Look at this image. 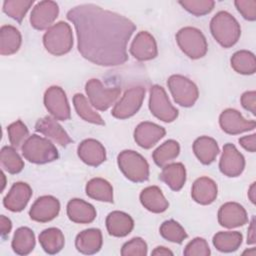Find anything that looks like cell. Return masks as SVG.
<instances>
[{"instance_id":"5bb4252c","label":"cell","mask_w":256,"mask_h":256,"mask_svg":"<svg viewBox=\"0 0 256 256\" xmlns=\"http://www.w3.org/2000/svg\"><path fill=\"white\" fill-rule=\"evenodd\" d=\"M244 167L245 159L243 155L233 144H225L219 162L220 171L228 177H237L243 172Z\"/></svg>"},{"instance_id":"d6a6232c","label":"cell","mask_w":256,"mask_h":256,"mask_svg":"<svg viewBox=\"0 0 256 256\" xmlns=\"http://www.w3.org/2000/svg\"><path fill=\"white\" fill-rule=\"evenodd\" d=\"M86 194L95 200L113 202V188L111 184L102 178H93L86 185Z\"/></svg>"},{"instance_id":"4316f807","label":"cell","mask_w":256,"mask_h":256,"mask_svg":"<svg viewBox=\"0 0 256 256\" xmlns=\"http://www.w3.org/2000/svg\"><path fill=\"white\" fill-rule=\"evenodd\" d=\"M193 151L201 163L209 165L216 159L219 153V147L213 138L201 136L194 141Z\"/></svg>"},{"instance_id":"cb8c5ba5","label":"cell","mask_w":256,"mask_h":256,"mask_svg":"<svg viewBox=\"0 0 256 256\" xmlns=\"http://www.w3.org/2000/svg\"><path fill=\"white\" fill-rule=\"evenodd\" d=\"M67 215L75 223L87 224L96 218V210L90 203L82 199H72L67 204Z\"/></svg>"},{"instance_id":"8992f818","label":"cell","mask_w":256,"mask_h":256,"mask_svg":"<svg viewBox=\"0 0 256 256\" xmlns=\"http://www.w3.org/2000/svg\"><path fill=\"white\" fill-rule=\"evenodd\" d=\"M176 41L180 49L191 59L205 56L208 44L203 33L194 27H184L176 34Z\"/></svg>"},{"instance_id":"277c9868","label":"cell","mask_w":256,"mask_h":256,"mask_svg":"<svg viewBox=\"0 0 256 256\" xmlns=\"http://www.w3.org/2000/svg\"><path fill=\"white\" fill-rule=\"evenodd\" d=\"M46 50L55 56L68 53L73 46L72 29L66 22L60 21L47 29L43 36Z\"/></svg>"},{"instance_id":"b9f144b4","label":"cell","mask_w":256,"mask_h":256,"mask_svg":"<svg viewBox=\"0 0 256 256\" xmlns=\"http://www.w3.org/2000/svg\"><path fill=\"white\" fill-rule=\"evenodd\" d=\"M122 256H145L147 255V244L140 238L135 237L126 242L121 249Z\"/></svg>"},{"instance_id":"d590c367","label":"cell","mask_w":256,"mask_h":256,"mask_svg":"<svg viewBox=\"0 0 256 256\" xmlns=\"http://www.w3.org/2000/svg\"><path fill=\"white\" fill-rule=\"evenodd\" d=\"M0 163L2 169L10 174H17L24 168L23 160L11 146H4L1 149Z\"/></svg>"},{"instance_id":"7dc6e473","label":"cell","mask_w":256,"mask_h":256,"mask_svg":"<svg viewBox=\"0 0 256 256\" xmlns=\"http://www.w3.org/2000/svg\"><path fill=\"white\" fill-rule=\"evenodd\" d=\"M12 228V224L9 218L5 217L4 215L0 216V230H1V236L5 237L6 235L9 234V232L11 231Z\"/></svg>"},{"instance_id":"2e32d148","label":"cell","mask_w":256,"mask_h":256,"mask_svg":"<svg viewBox=\"0 0 256 256\" xmlns=\"http://www.w3.org/2000/svg\"><path fill=\"white\" fill-rule=\"evenodd\" d=\"M218 222L223 227L236 228L246 224L248 216L242 205L236 202H227L218 211Z\"/></svg>"},{"instance_id":"ee69618b","label":"cell","mask_w":256,"mask_h":256,"mask_svg":"<svg viewBox=\"0 0 256 256\" xmlns=\"http://www.w3.org/2000/svg\"><path fill=\"white\" fill-rule=\"evenodd\" d=\"M237 10L243 18L249 21L256 19V1L255 0H236L234 2Z\"/></svg>"},{"instance_id":"f907efd6","label":"cell","mask_w":256,"mask_h":256,"mask_svg":"<svg viewBox=\"0 0 256 256\" xmlns=\"http://www.w3.org/2000/svg\"><path fill=\"white\" fill-rule=\"evenodd\" d=\"M255 194H256V183L254 182V183H252V185L250 186V188L248 190V197L253 204H255V199H256Z\"/></svg>"},{"instance_id":"e0dca14e","label":"cell","mask_w":256,"mask_h":256,"mask_svg":"<svg viewBox=\"0 0 256 256\" xmlns=\"http://www.w3.org/2000/svg\"><path fill=\"white\" fill-rule=\"evenodd\" d=\"M130 53L139 61H147L157 56V44L154 37L147 31H140L130 46Z\"/></svg>"},{"instance_id":"603a6c76","label":"cell","mask_w":256,"mask_h":256,"mask_svg":"<svg viewBox=\"0 0 256 256\" xmlns=\"http://www.w3.org/2000/svg\"><path fill=\"white\" fill-rule=\"evenodd\" d=\"M217 185L208 177L198 178L192 186L191 196L193 200L201 205H208L214 202L217 197Z\"/></svg>"},{"instance_id":"681fc988","label":"cell","mask_w":256,"mask_h":256,"mask_svg":"<svg viewBox=\"0 0 256 256\" xmlns=\"http://www.w3.org/2000/svg\"><path fill=\"white\" fill-rule=\"evenodd\" d=\"M152 255H173V252L171 250H169L168 248L166 247H163V246H158L156 247L153 251H152Z\"/></svg>"},{"instance_id":"d4e9b609","label":"cell","mask_w":256,"mask_h":256,"mask_svg":"<svg viewBox=\"0 0 256 256\" xmlns=\"http://www.w3.org/2000/svg\"><path fill=\"white\" fill-rule=\"evenodd\" d=\"M106 227L110 235L114 237H124L132 231L134 221L127 213L113 211L109 213L106 218Z\"/></svg>"},{"instance_id":"52a82bcc","label":"cell","mask_w":256,"mask_h":256,"mask_svg":"<svg viewBox=\"0 0 256 256\" xmlns=\"http://www.w3.org/2000/svg\"><path fill=\"white\" fill-rule=\"evenodd\" d=\"M85 91L90 104L100 111H105L112 106L121 93L119 87L107 88L98 79H90L85 85Z\"/></svg>"},{"instance_id":"5b68a950","label":"cell","mask_w":256,"mask_h":256,"mask_svg":"<svg viewBox=\"0 0 256 256\" xmlns=\"http://www.w3.org/2000/svg\"><path fill=\"white\" fill-rule=\"evenodd\" d=\"M118 166L127 179L144 182L149 178V165L146 159L133 150L122 151L117 158Z\"/></svg>"},{"instance_id":"6da1fadb","label":"cell","mask_w":256,"mask_h":256,"mask_svg":"<svg viewBox=\"0 0 256 256\" xmlns=\"http://www.w3.org/2000/svg\"><path fill=\"white\" fill-rule=\"evenodd\" d=\"M74 24L77 48L99 66H118L128 60L127 43L136 29L128 18L95 4H81L67 12Z\"/></svg>"},{"instance_id":"bcb514c9","label":"cell","mask_w":256,"mask_h":256,"mask_svg":"<svg viewBox=\"0 0 256 256\" xmlns=\"http://www.w3.org/2000/svg\"><path fill=\"white\" fill-rule=\"evenodd\" d=\"M240 145L249 152H255L256 150V134L244 136L239 139Z\"/></svg>"},{"instance_id":"484cf974","label":"cell","mask_w":256,"mask_h":256,"mask_svg":"<svg viewBox=\"0 0 256 256\" xmlns=\"http://www.w3.org/2000/svg\"><path fill=\"white\" fill-rule=\"evenodd\" d=\"M141 204L148 211L153 213H162L167 210L169 203L157 186H149L140 193Z\"/></svg>"},{"instance_id":"8d00e7d4","label":"cell","mask_w":256,"mask_h":256,"mask_svg":"<svg viewBox=\"0 0 256 256\" xmlns=\"http://www.w3.org/2000/svg\"><path fill=\"white\" fill-rule=\"evenodd\" d=\"M73 104L74 108L77 112V114L85 121L96 124V125H104V120L102 117L95 112L91 106L89 105L87 99L85 98L84 95L77 93L73 97Z\"/></svg>"},{"instance_id":"836d02e7","label":"cell","mask_w":256,"mask_h":256,"mask_svg":"<svg viewBox=\"0 0 256 256\" xmlns=\"http://www.w3.org/2000/svg\"><path fill=\"white\" fill-rule=\"evenodd\" d=\"M232 68L239 74L251 75L256 70V59L252 52L240 50L233 54L231 58Z\"/></svg>"},{"instance_id":"9c48e42d","label":"cell","mask_w":256,"mask_h":256,"mask_svg":"<svg viewBox=\"0 0 256 256\" xmlns=\"http://www.w3.org/2000/svg\"><path fill=\"white\" fill-rule=\"evenodd\" d=\"M149 109L163 122H172L178 116V110L171 104L164 88L159 85H153L150 88Z\"/></svg>"},{"instance_id":"d6986e66","label":"cell","mask_w":256,"mask_h":256,"mask_svg":"<svg viewBox=\"0 0 256 256\" xmlns=\"http://www.w3.org/2000/svg\"><path fill=\"white\" fill-rule=\"evenodd\" d=\"M165 133V129L155 123L141 122L135 128L134 139L140 147L149 149L153 147L160 139H162Z\"/></svg>"},{"instance_id":"30bf717a","label":"cell","mask_w":256,"mask_h":256,"mask_svg":"<svg viewBox=\"0 0 256 256\" xmlns=\"http://www.w3.org/2000/svg\"><path fill=\"white\" fill-rule=\"evenodd\" d=\"M145 97V88L135 86L128 89L114 106L111 114L117 119H126L138 112Z\"/></svg>"},{"instance_id":"7a4b0ae2","label":"cell","mask_w":256,"mask_h":256,"mask_svg":"<svg viewBox=\"0 0 256 256\" xmlns=\"http://www.w3.org/2000/svg\"><path fill=\"white\" fill-rule=\"evenodd\" d=\"M210 31L214 39L224 48L232 47L241 35L238 21L228 12H218L210 21Z\"/></svg>"},{"instance_id":"e575fe53","label":"cell","mask_w":256,"mask_h":256,"mask_svg":"<svg viewBox=\"0 0 256 256\" xmlns=\"http://www.w3.org/2000/svg\"><path fill=\"white\" fill-rule=\"evenodd\" d=\"M180 152L179 143L175 140H167L161 144L152 154L155 164L159 167H164L169 162L174 160Z\"/></svg>"},{"instance_id":"83f0119b","label":"cell","mask_w":256,"mask_h":256,"mask_svg":"<svg viewBox=\"0 0 256 256\" xmlns=\"http://www.w3.org/2000/svg\"><path fill=\"white\" fill-rule=\"evenodd\" d=\"M172 190L179 191L186 181V170L182 163H171L163 167L159 176Z\"/></svg>"},{"instance_id":"f546056e","label":"cell","mask_w":256,"mask_h":256,"mask_svg":"<svg viewBox=\"0 0 256 256\" xmlns=\"http://www.w3.org/2000/svg\"><path fill=\"white\" fill-rule=\"evenodd\" d=\"M39 242L43 250L48 254H56L62 250L65 238L62 231L58 228H48L39 235Z\"/></svg>"},{"instance_id":"74e56055","label":"cell","mask_w":256,"mask_h":256,"mask_svg":"<svg viewBox=\"0 0 256 256\" xmlns=\"http://www.w3.org/2000/svg\"><path fill=\"white\" fill-rule=\"evenodd\" d=\"M33 3V0H6L3 2V11L20 23Z\"/></svg>"},{"instance_id":"f35d334b","label":"cell","mask_w":256,"mask_h":256,"mask_svg":"<svg viewBox=\"0 0 256 256\" xmlns=\"http://www.w3.org/2000/svg\"><path fill=\"white\" fill-rule=\"evenodd\" d=\"M160 234L164 239L178 244L187 238L184 228L174 220L164 221L160 226Z\"/></svg>"},{"instance_id":"60d3db41","label":"cell","mask_w":256,"mask_h":256,"mask_svg":"<svg viewBox=\"0 0 256 256\" xmlns=\"http://www.w3.org/2000/svg\"><path fill=\"white\" fill-rule=\"evenodd\" d=\"M179 4L195 16H203L213 10L215 2L212 0H182Z\"/></svg>"},{"instance_id":"ffe728a7","label":"cell","mask_w":256,"mask_h":256,"mask_svg":"<svg viewBox=\"0 0 256 256\" xmlns=\"http://www.w3.org/2000/svg\"><path fill=\"white\" fill-rule=\"evenodd\" d=\"M35 130L64 147L72 142V139L62 128V126L56 121L55 118L50 116H45L39 119L35 125Z\"/></svg>"},{"instance_id":"ab89813d","label":"cell","mask_w":256,"mask_h":256,"mask_svg":"<svg viewBox=\"0 0 256 256\" xmlns=\"http://www.w3.org/2000/svg\"><path fill=\"white\" fill-rule=\"evenodd\" d=\"M9 141L13 147H20L25 143V141L29 138V131L26 125L21 121L17 120L11 123L7 127Z\"/></svg>"},{"instance_id":"4dcf8cb0","label":"cell","mask_w":256,"mask_h":256,"mask_svg":"<svg viewBox=\"0 0 256 256\" xmlns=\"http://www.w3.org/2000/svg\"><path fill=\"white\" fill-rule=\"evenodd\" d=\"M12 249L18 255H27L35 247L34 232L28 227L18 228L13 236Z\"/></svg>"},{"instance_id":"f1b7e54d","label":"cell","mask_w":256,"mask_h":256,"mask_svg":"<svg viewBox=\"0 0 256 256\" xmlns=\"http://www.w3.org/2000/svg\"><path fill=\"white\" fill-rule=\"evenodd\" d=\"M22 42V37L17 28L11 25H4L0 29V53L11 55L16 53Z\"/></svg>"},{"instance_id":"f6af8a7d","label":"cell","mask_w":256,"mask_h":256,"mask_svg":"<svg viewBox=\"0 0 256 256\" xmlns=\"http://www.w3.org/2000/svg\"><path fill=\"white\" fill-rule=\"evenodd\" d=\"M241 104L243 108L250 111L253 115L256 114V92L247 91L241 96Z\"/></svg>"},{"instance_id":"7c38bea8","label":"cell","mask_w":256,"mask_h":256,"mask_svg":"<svg viewBox=\"0 0 256 256\" xmlns=\"http://www.w3.org/2000/svg\"><path fill=\"white\" fill-rule=\"evenodd\" d=\"M219 124L225 133L231 135L253 130L256 126L254 120H246L239 111L232 108H228L220 114Z\"/></svg>"},{"instance_id":"7402d4cb","label":"cell","mask_w":256,"mask_h":256,"mask_svg":"<svg viewBox=\"0 0 256 256\" xmlns=\"http://www.w3.org/2000/svg\"><path fill=\"white\" fill-rule=\"evenodd\" d=\"M102 233L99 229L90 228L80 232L75 240L77 250L86 255L97 253L102 247Z\"/></svg>"},{"instance_id":"ba28073f","label":"cell","mask_w":256,"mask_h":256,"mask_svg":"<svg viewBox=\"0 0 256 256\" xmlns=\"http://www.w3.org/2000/svg\"><path fill=\"white\" fill-rule=\"evenodd\" d=\"M168 88L174 101L183 107H191L198 99L197 86L188 78L182 75H172L167 81Z\"/></svg>"},{"instance_id":"7bdbcfd3","label":"cell","mask_w":256,"mask_h":256,"mask_svg":"<svg viewBox=\"0 0 256 256\" xmlns=\"http://www.w3.org/2000/svg\"><path fill=\"white\" fill-rule=\"evenodd\" d=\"M210 253L211 251L207 241L200 237L190 241L183 251L185 256H209Z\"/></svg>"},{"instance_id":"ac0fdd59","label":"cell","mask_w":256,"mask_h":256,"mask_svg":"<svg viewBox=\"0 0 256 256\" xmlns=\"http://www.w3.org/2000/svg\"><path fill=\"white\" fill-rule=\"evenodd\" d=\"M32 196L31 187L24 182H16L3 200L4 206L12 212L22 211Z\"/></svg>"},{"instance_id":"816d5d0a","label":"cell","mask_w":256,"mask_h":256,"mask_svg":"<svg viewBox=\"0 0 256 256\" xmlns=\"http://www.w3.org/2000/svg\"><path fill=\"white\" fill-rule=\"evenodd\" d=\"M245 253H248V254H250L251 256H254V255H255V249H254V248H252L250 251L246 250L245 252H243V254H245Z\"/></svg>"},{"instance_id":"f5cc1de1","label":"cell","mask_w":256,"mask_h":256,"mask_svg":"<svg viewBox=\"0 0 256 256\" xmlns=\"http://www.w3.org/2000/svg\"><path fill=\"white\" fill-rule=\"evenodd\" d=\"M2 177H3V184H2V190L4 189V187H5V175H4V173L2 172Z\"/></svg>"},{"instance_id":"c3c4849f","label":"cell","mask_w":256,"mask_h":256,"mask_svg":"<svg viewBox=\"0 0 256 256\" xmlns=\"http://www.w3.org/2000/svg\"><path fill=\"white\" fill-rule=\"evenodd\" d=\"M256 242V227H255V218L253 217L248 228V236H247V243L248 244H255Z\"/></svg>"},{"instance_id":"3957f363","label":"cell","mask_w":256,"mask_h":256,"mask_svg":"<svg viewBox=\"0 0 256 256\" xmlns=\"http://www.w3.org/2000/svg\"><path fill=\"white\" fill-rule=\"evenodd\" d=\"M26 160L35 164H45L58 158V150L47 138L33 134L21 147Z\"/></svg>"},{"instance_id":"9a60e30c","label":"cell","mask_w":256,"mask_h":256,"mask_svg":"<svg viewBox=\"0 0 256 256\" xmlns=\"http://www.w3.org/2000/svg\"><path fill=\"white\" fill-rule=\"evenodd\" d=\"M60 211V203L57 198L45 195L39 197L32 205L29 215L30 218L37 222H49L53 220Z\"/></svg>"},{"instance_id":"4fadbf2b","label":"cell","mask_w":256,"mask_h":256,"mask_svg":"<svg viewBox=\"0 0 256 256\" xmlns=\"http://www.w3.org/2000/svg\"><path fill=\"white\" fill-rule=\"evenodd\" d=\"M59 14V8L56 2L46 0L38 2L33 8L30 16L32 27L37 30L50 28Z\"/></svg>"},{"instance_id":"8fae6325","label":"cell","mask_w":256,"mask_h":256,"mask_svg":"<svg viewBox=\"0 0 256 256\" xmlns=\"http://www.w3.org/2000/svg\"><path fill=\"white\" fill-rule=\"evenodd\" d=\"M44 104L48 112L57 120L65 121L71 116L66 94L59 86H51L46 90L44 94Z\"/></svg>"},{"instance_id":"44dd1931","label":"cell","mask_w":256,"mask_h":256,"mask_svg":"<svg viewBox=\"0 0 256 256\" xmlns=\"http://www.w3.org/2000/svg\"><path fill=\"white\" fill-rule=\"evenodd\" d=\"M79 158L89 166H99L106 159L104 146L95 139L82 141L77 149Z\"/></svg>"},{"instance_id":"1f68e13d","label":"cell","mask_w":256,"mask_h":256,"mask_svg":"<svg viewBox=\"0 0 256 256\" xmlns=\"http://www.w3.org/2000/svg\"><path fill=\"white\" fill-rule=\"evenodd\" d=\"M243 236L238 231H220L213 237V245L220 252L236 251L242 244Z\"/></svg>"}]
</instances>
